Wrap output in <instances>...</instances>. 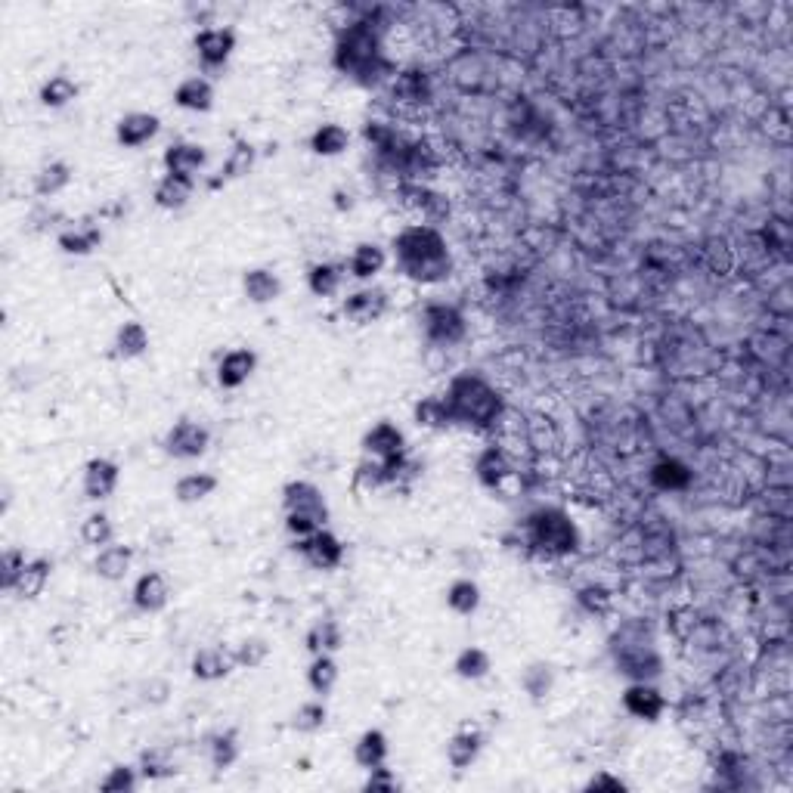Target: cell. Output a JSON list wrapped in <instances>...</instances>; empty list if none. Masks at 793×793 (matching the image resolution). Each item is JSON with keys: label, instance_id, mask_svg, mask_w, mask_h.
Returning <instances> with one entry per match:
<instances>
[{"label": "cell", "instance_id": "obj_1", "mask_svg": "<svg viewBox=\"0 0 793 793\" xmlns=\"http://www.w3.org/2000/svg\"><path fill=\"white\" fill-rule=\"evenodd\" d=\"M332 66L338 75L363 87L391 81L397 75V66L385 53V25H378L372 16L341 25L332 44Z\"/></svg>", "mask_w": 793, "mask_h": 793}, {"label": "cell", "instance_id": "obj_2", "mask_svg": "<svg viewBox=\"0 0 793 793\" xmlns=\"http://www.w3.org/2000/svg\"><path fill=\"white\" fill-rule=\"evenodd\" d=\"M397 270L416 285H440L453 276L450 242L431 224H406L391 239Z\"/></svg>", "mask_w": 793, "mask_h": 793}, {"label": "cell", "instance_id": "obj_3", "mask_svg": "<svg viewBox=\"0 0 793 793\" xmlns=\"http://www.w3.org/2000/svg\"><path fill=\"white\" fill-rule=\"evenodd\" d=\"M443 400H447L453 425L468 428V431H493L505 416L502 391L487 375L471 372V369L456 372L450 378L447 391H443Z\"/></svg>", "mask_w": 793, "mask_h": 793}, {"label": "cell", "instance_id": "obj_4", "mask_svg": "<svg viewBox=\"0 0 793 793\" xmlns=\"http://www.w3.org/2000/svg\"><path fill=\"white\" fill-rule=\"evenodd\" d=\"M521 543L527 546V552L549 558V561H561L577 555L583 546V533L577 527V521L570 518V512H564L561 505H539L524 518V530H521Z\"/></svg>", "mask_w": 793, "mask_h": 793}, {"label": "cell", "instance_id": "obj_5", "mask_svg": "<svg viewBox=\"0 0 793 793\" xmlns=\"http://www.w3.org/2000/svg\"><path fill=\"white\" fill-rule=\"evenodd\" d=\"M617 673H623L629 682H654L663 676V657L654 648V639L645 636L639 623H626L611 642Z\"/></svg>", "mask_w": 793, "mask_h": 793}, {"label": "cell", "instance_id": "obj_6", "mask_svg": "<svg viewBox=\"0 0 793 793\" xmlns=\"http://www.w3.org/2000/svg\"><path fill=\"white\" fill-rule=\"evenodd\" d=\"M419 323H422L425 341L431 347H440V351L459 347L468 338V316L462 307L450 301H428L419 313Z\"/></svg>", "mask_w": 793, "mask_h": 793}, {"label": "cell", "instance_id": "obj_7", "mask_svg": "<svg viewBox=\"0 0 793 793\" xmlns=\"http://www.w3.org/2000/svg\"><path fill=\"white\" fill-rule=\"evenodd\" d=\"M474 478L490 493H509L518 487V465L512 453L502 447V443H487V447L474 456Z\"/></svg>", "mask_w": 793, "mask_h": 793}, {"label": "cell", "instance_id": "obj_8", "mask_svg": "<svg viewBox=\"0 0 793 793\" xmlns=\"http://www.w3.org/2000/svg\"><path fill=\"white\" fill-rule=\"evenodd\" d=\"M282 515H298V518H307L320 527H326L332 518L326 493L313 481H304V478H295L282 487Z\"/></svg>", "mask_w": 793, "mask_h": 793}, {"label": "cell", "instance_id": "obj_9", "mask_svg": "<svg viewBox=\"0 0 793 793\" xmlns=\"http://www.w3.org/2000/svg\"><path fill=\"white\" fill-rule=\"evenodd\" d=\"M394 196H397V202L406 211L422 217V220H416V224L437 227L440 220L450 217V199L443 196V193H437V189H431L428 183H409V180H403V183H397Z\"/></svg>", "mask_w": 793, "mask_h": 793}, {"label": "cell", "instance_id": "obj_10", "mask_svg": "<svg viewBox=\"0 0 793 793\" xmlns=\"http://www.w3.org/2000/svg\"><path fill=\"white\" fill-rule=\"evenodd\" d=\"M211 447V431L196 422V419H180L174 422L165 437H162V450L165 456L171 459H180V462H193V459H202Z\"/></svg>", "mask_w": 793, "mask_h": 793}, {"label": "cell", "instance_id": "obj_11", "mask_svg": "<svg viewBox=\"0 0 793 793\" xmlns=\"http://www.w3.org/2000/svg\"><path fill=\"white\" fill-rule=\"evenodd\" d=\"M292 549L304 558L307 567L323 570V574H329V570H338L341 561H344V543H341V536L332 533L329 527H320V530H313L304 539H295Z\"/></svg>", "mask_w": 793, "mask_h": 793}, {"label": "cell", "instance_id": "obj_12", "mask_svg": "<svg viewBox=\"0 0 793 793\" xmlns=\"http://www.w3.org/2000/svg\"><path fill=\"white\" fill-rule=\"evenodd\" d=\"M193 50H196L199 66L205 72H220L230 62V56L236 53V31L227 25L199 28L196 38H193Z\"/></svg>", "mask_w": 793, "mask_h": 793}, {"label": "cell", "instance_id": "obj_13", "mask_svg": "<svg viewBox=\"0 0 793 793\" xmlns=\"http://www.w3.org/2000/svg\"><path fill=\"white\" fill-rule=\"evenodd\" d=\"M360 450H363V456L378 459V462H397V459H406L409 456V443H406L403 428H397L394 422L382 419V422H375L363 434Z\"/></svg>", "mask_w": 793, "mask_h": 793}, {"label": "cell", "instance_id": "obj_14", "mask_svg": "<svg viewBox=\"0 0 793 793\" xmlns=\"http://www.w3.org/2000/svg\"><path fill=\"white\" fill-rule=\"evenodd\" d=\"M620 704L623 710L632 716V719H639V722H660L666 707H670V701H666V694L654 685V682H629L620 694Z\"/></svg>", "mask_w": 793, "mask_h": 793}, {"label": "cell", "instance_id": "obj_15", "mask_svg": "<svg viewBox=\"0 0 793 793\" xmlns=\"http://www.w3.org/2000/svg\"><path fill=\"white\" fill-rule=\"evenodd\" d=\"M388 307H391V298H388L385 289H378V285H363V289L351 292V295L341 301L344 320L354 323V326L378 323L388 313Z\"/></svg>", "mask_w": 793, "mask_h": 793}, {"label": "cell", "instance_id": "obj_16", "mask_svg": "<svg viewBox=\"0 0 793 793\" xmlns=\"http://www.w3.org/2000/svg\"><path fill=\"white\" fill-rule=\"evenodd\" d=\"M121 484V465L106 456H93L81 471V490L90 502H106Z\"/></svg>", "mask_w": 793, "mask_h": 793}, {"label": "cell", "instance_id": "obj_17", "mask_svg": "<svg viewBox=\"0 0 793 793\" xmlns=\"http://www.w3.org/2000/svg\"><path fill=\"white\" fill-rule=\"evenodd\" d=\"M648 484L657 493H685L694 484V468L679 456L663 453L648 468Z\"/></svg>", "mask_w": 793, "mask_h": 793}, {"label": "cell", "instance_id": "obj_18", "mask_svg": "<svg viewBox=\"0 0 793 793\" xmlns=\"http://www.w3.org/2000/svg\"><path fill=\"white\" fill-rule=\"evenodd\" d=\"M258 372V354L251 347H233L224 357L217 360V388L224 391H239L251 375Z\"/></svg>", "mask_w": 793, "mask_h": 793}, {"label": "cell", "instance_id": "obj_19", "mask_svg": "<svg viewBox=\"0 0 793 793\" xmlns=\"http://www.w3.org/2000/svg\"><path fill=\"white\" fill-rule=\"evenodd\" d=\"M131 601H134V608L143 614H162L171 601L168 577L162 574V570H143L134 583V589H131Z\"/></svg>", "mask_w": 793, "mask_h": 793}, {"label": "cell", "instance_id": "obj_20", "mask_svg": "<svg viewBox=\"0 0 793 793\" xmlns=\"http://www.w3.org/2000/svg\"><path fill=\"white\" fill-rule=\"evenodd\" d=\"M233 666H236V654L230 648L205 645L193 654V660H189V673L199 682H220L233 673Z\"/></svg>", "mask_w": 793, "mask_h": 793}, {"label": "cell", "instance_id": "obj_21", "mask_svg": "<svg viewBox=\"0 0 793 793\" xmlns=\"http://www.w3.org/2000/svg\"><path fill=\"white\" fill-rule=\"evenodd\" d=\"M158 131H162V118H158V115H152V112H128V115H121L118 124H115V140L124 149H140L149 140H155Z\"/></svg>", "mask_w": 793, "mask_h": 793}, {"label": "cell", "instance_id": "obj_22", "mask_svg": "<svg viewBox=\"0 0 793 793\" xmlns=\"http://www.w3.org/2000/svg\"><path fill=\"white\" fill-rule=\"evenodd\" d=\"M165 174H180V177H193L208 165V149L193 140H177L165 149L162 155Z\"/></svg>", "mask_w": 793, "mask_h": 793}, {"label": "cell", "instance_id": "obj_23", "mask_svg": "<svg viewBox=\"0 0 793 793\" xmlns=\"http://www.w3.org/2000/svg\"><path fill=\"white\" fill-rule=\"evenodd\" d=\"M131 567H134V549L124 543H109L97 549V558H93V574L106 583H121L131 574Z\"/></svg>", "mask_w": 793, "mask_h": 793}, {"label": "cell", "instance_id": "obj_24", "mask_svg": "<svg viewBox=\"0 0 793 793\" xmlns=\"http://www.w3.org/2000/svg\"><path fill=\"white\" fill-rule=\"evenodd\" d=\"M193 196H196V180L180 174H165L152 189V202L162 211H180L193 202Z\"/></svg>", "mask_w": 793, "mask_h": 793}, {"label": "cell", "instance_id": "obj_25", "mask_svg": "<svg viewBox=\"0 0 793 793\" xmlns=\"http://www.w3.org/2000/svg\"><path fill=\"white\" fill-rule=\"evenodd\" d=\"M242 295L251 304H261V307L273 304L282 295V279L270 267H251V270L242 273Z\"/></svg>", "mask_w": 793, "mask_h": 793}, {"label": "cell", "instance_id": "obj_26", "mask_svg": "<svg viewBox=\"0 0 793 793\" xmlns=\"http://www.w3.org/2000/svg\"><path fill=\"white\" fill-rule=\"evenodd\" d=\"M53 577V561L50 558H28L25 567L19 570V577L13 583V595L22 601H35L44 595L47 583Z\"/></svg>", "mask_w": 793, "mask_h": 793}, {"label": "cell", "instance_id": "obj_27", "mask_svg": "<svg viewBox=\"0 0 793 793\" xmlns=\"http://www.w3.org/2000/svg\"><path fill=\"white\" fill-rule=\"evenodd\" d=\"M388 267V251L378 242H360L354 245L351 258H347V276H354L357 282H369Z\"/></svg>", "mask_w": 793, "mask_h": 793}, {"label": "cell", "instance_id": "obj_28", "mask_svg": "<svg viewBox=\"0 0 793 793\" xmlns=\"http://www.w3.org/2000/svg\"><path fill=\"white\" fill-rule=\"evenodd\" d=\"M214 84L205 78V75H193V78H183L177 87H174V103L186 112H211L214 109Z\"/></svg>", "mask_w": 793, "mask_h": 793}, {"label": "cell", "instance_id": "obj_29", "mask_svg": "<svg viewBox=\"0 0 793 793\" xmlns=\"http://www.w3.org/2000/svg\"><path fill=\"white\" fill-rule=\"evenodd\" d=\"M388 756H391V741H388V735L382 732V728H366V732L354 744V763L363 772L385 766Z\"/></svg>", "mask_w": 793, "mask_h": 793}, {"label": "cell", "instance_id": "obj_30", "mask_svg": "<svg viewBox=\"0 0 793 793\" xmlns=\"http://www.w3.org/2000/svg\"><path fill=\"white\" fill-rule=\"evenodd\" d=\"M391 93H394V103L400 106H425L428 97H431V87H428V78L422 69H403L391 78Z\"/></svg>", "mask_w": 793, "mask_h": 793}, {"label": "cell", "instance_id": "obj_31", "mask_svg": "<svg viewBox=\"0 0 793 793\" xmlns=\"http://www.w3.org/2000/svg\"><path fill=\"white\" fill-rule=\"evenodd\" d=\"M481 753H484V735L478 732V728H462V732H456L447 741V763L459 772H465L478 763Z\"/></svg>", "mask_w": 793, "mask_h": 793}, {"label": "cell", "instance_id": "obj_32", "mask_svg": "<svg viewBox=\"0 0 793 793\" xmlns=\"http://www.w3.org/2000/svg\"><path fill=\"white\" fill-rule=\"evenodd\" d=\"M100 242H103V230L97 224H78L56 236V248L62 255H75V258L93 255V251L100 248Z\"/></svg>", "mask_w": 793, "mask_h": 793}, {"label": "cell", "instance_id": "obj_33", "mask_svg": "<svg viewBox=\"0 0 793 793\" xmlns=\"http://www.w3.org/2000/svg\"><path fill=\"white\" fill-rule=\"evenodd\" d=\"M555 679H558L555 666L549 660H533L524 666V673H521V691L530 697L533 704H543L555 691Z\"/></svg>", "mask_w": 793, "mask_h": 793}, {"label": "cell", "instance_id": "obj_34", "mask_svg": "<svg viewBox=\"0 0 793 793\" xmlns=\"http://www.w3.org/2000/svg\"><path fill=\"white\" fill-rule=\"evenodd\" d=\"M443 598H447V608L456 614V617H471V614H478L481 611V601H484V592L478 586V580H471V577H456L447 592H443Z\"/></svg>", "mask_w": 793, "mask_h": 793}, {"label": "cell", "instance_id": "obj_35", "mask_svg": "<svg viewBox=\"0 0 793 793\" xmlns=\"http://www.w3.org/2000/svg\"><path fill=\"white\" fill-rule=\"evenodd\" d=\"M149 351V329L140 320H124L115 332L112 354L118 360H137Z\"/></svg>", "mask_w": 793, "mask_h": 793}, {"label": "cell", "instance_id": "obj_36", "mask_svg": "<svg viewBox=\"0 0 793 793\" xmlns=\"http://www.w3.org/2000/svg\"><path fill=\"white\" fill-rule=\"evenodd\" d=\"M217 487H220L217 474H211V471H189V474H183V478H177L174 499L180 505H199L208 496H214Z\"/></svg>", "mask_w": 793, "mask_h": 793}, {"label": "cell", "instance_id": "obj_37", "mask_svg": "<svg viewBox=\"0 0 793 793\" xmlns=\"http://www.w3.org/2000/svg\"><path fill=\"white\" fill-rule=\"evenodd\" d=\"M307 143H310V152L313 155L335 158V155L347 152V146H351V131H347L344 124H338V121H323L320 128L310 134Z\"/></svg>", "mask_w": 793, "mask_h": 793}, {"label": "cell", "instance_id": "obj_38", "mask_svg": "<svg viewBox=\"0 0 793 793\" xmlns=\"http://www.w3.org/2000/svg\"><path fill=\"white\" fill-rule=\"evenodd\" d=\"M304 648L310 654H335L344 648V629L338 620L332 617H323L316 620L307 632H304Z\"/></svg>", "mask_w": 793, "mask_h": 793}, {"label": "cell", "instance_id": "obj_39", "mask_svg": "<svg viewBox=\"0 0 793 793\" xmlns=\"http://www.w3.org/2000/svg\"><path fill=\"white\" fill-rule=\"evenodd\" d=\"M412 419H416V425L425 428V431H447V428H453V419H450V409H447L443 394L419 397L416 406H412Z\"/></svg>", "mask_w": 793, "mask_h": 793}, {"label": "cell", "instance_id": "obj_40", "mask_svg": "<svg viewBox=\"0 0 793 793\" xmlns=\"http://www.w3.org/2000/svg\"><path fill=\"white\" fill-rule=\"evenodd\" d=\"M344 285V270L332 261H316L307 267V289L313 298H335Z\"/></svg>", "mask_w": 793, "mask_h": 793}, {"label": "cell", "instance_id": "obj_41", "mask_svg": "<svg viewBox=\"0 0 793 793\" xmlns=\"http://www.w3.org/2000/svg\"><path fill=\"white\" fill-rule=\"evenodd\" d=\"M490 670H493V657H490V651H484L481 645H468V648H462V651L456 654V660H453V673H456L459 679H465V682H481V679L490 676Z\"/></svg>", "mask_w": 793, "mask_h": 793}, {"label": "cell", "instance_id": "obj_42", "mask_svg": "<svg viewBox=\"0 0 793 793\" xmlns=\"http://www.w3.org/2000/svg\"><path fill=\"white\" fill-rule=\"evenodd\" d=\"M341 679V666L335 660V654H313L310 666H307V685L313 694H332L335 685Z\"/></svg>", "mask_w": 793, "mask_h": 793}, {"label": "cell", "instance_id": "obj_43", "mask_svg": "<svg viewBox=\"0 0 793 793\" xmlns=\"http://www.w3.org/2000/svg\"><path fill=\"white\" fill-rule=\"evenodd\" d=\"M69 183H72V165L62 162V158H53V162L41 165V171L35 174V196L53 199L62 189H69Z\"/></svg>", "mask_w": 793, "mask_h": 793}, {"label": "cell", "instance_id": "obj_44", "mask_svg": "<svg viewBox=\"0 0 793 793\" xmlns=\"http://www.w3.org/2000/svg\"><path fill=\"white\" fill-rule=\"evenodd\" d=\"M78 93H81V87H78L75 78H69V75H50L41 84V90H38V100H41L44 109H66L69 103L78 100Z\"/></svg>", "mask_w": 793, "mask_h": 793}, {"label": "cell", "instance_id": "obj_45", "mask_svg": "<svg viewBox=\"0 0 793 793\" xmlns=\"http://www.w3.org/2000/svg\"><path fill=\"white\" fill-rule=\"evenodd\" d=\"M239 756H242V747H239V738H236L233 728L211 735V741H208V759H211V766L217 772L233 769L239 763Z\"/></svg>", "mask_w": 793, "mask_h": 793}, {"label": "cell", "instance_id": "obj_46", "mask_svg": "<svg viewBox=\"0 0 793 793\" xmlns=\"http://www.w3.org/2000/svg\"><path fill=\"white\" fill-rule=\"evenodd\" d=\"M81 539L93 549H103L109 543H115V524L106 512H90L81 521Z\"/></svg>", "mask_w": 793, "mask_h": 793}, {"label": "cell", "instance_id": "obj_47", "mask_svg": "<svg viewBox=\"0 0 793 793\" xmlns=\"http://www.w3.org/2000/svg\"><path fill=\"white\" fill-rule=\"evenodd\" d=\"M326 719H329V707L323 701H304L292 713L289 725H292V732H298V735H313V732H320V728L326 725Z\"/></svg>", "mask_w": 793, "mask_h": 793}, {"label": "cell", "instance_id": "obj_48", "mask_svg": "<svg viewBox=\"0 0 793 793\" xmlns=\"http://www.w3.org/2000/svg\"><path fill=\"white\" fill-rule=\"evenodd\" d=\"M577 605L589 617H605L614 608V592L601 583H586L583 589H577Z\"/></svg>", "mask_w": 793, "mask_h": 793}, {"label": "cell", "instance_id": "obj_49", "mask_svg": "<svg viewBox=\"0 0 793 793\" xmlns=\"http://www.w3.org/2000/svg\"><path fill=\"white\" fill-rule=\"evenodd\" d=\"M140 769L128 766V763H115L103 778H100V790L103 793H134L140 787Z\"/></svg>", "mask_w": 793, "mask_h": 793}, {"label": "cell", "instance_id": "obj_50", "mask_svg": "<svg viewBox=\"0 0 793 793\" xmlns=\"http://www.w3.org/2000/svg\"><path fill=\"white\" fill-rule=\"evenodd\" d=\"M233 654H236V666H242V670H258L270 657V642L264 636H245Z\"/></svg>", "mask_w": 793, "mask_h": 793}, {"label": "cell", "instance_id": "obj_51", "mask_svg": "<svg viewBox=\"0 0 793 793\" xmlns=\"http://www.w3.org/2000/svg\"><path fill=\"white\" fill-rule=\"evenodd\" d=\"M251 165H255V146L245 143V140H239L236 149H233L230 158H227L224 171H220V174H227V177H242V174L251 171Z\"/></svg>", "mask_w": 793, "mask_h": 793}, {"label": "cell", "instance_id": "obj_52", "mask_svg": "<svg viewBox=\"0 0 793 793\" xmlns=\"http://www.w3.org/2000/svg\"><path fill=\"white\" fill-rule=\"evenodd\" d=\"M140 775L146 778V781H158V778H168V775H174V766H171V759H165L162 753L158 750H143V756H140Z\"/></svg>", "mask_w": 793, "mask_h": 793}, {"label": "cell", "instance_id": "obj_53", "mask_svg": "<svg viewBox=\"0 0 793 793\" xmlns=\"http://www.w3.org/2000/svg\"><path fill=\"white\" fill-rule=\"evenodd\" d=\"M25 552L22 549H7L4 555H0V589L4 592H13V583L19 577V570L25 567Z\"/></svg>", "mask_w": 793, "mask_h": 793}, {"label": "cell", "instance_id": "obj_54", "mask_svg": "<svg viewBox=\"0 0 793 793\" xmlns=\"http://www.w3.org/2000/svg\"><path fill=\"white\" fill-rule=\"evenodd\" d=\"M363 790H366V793H394V790H400V778H397V775L388 769V763H385V766H378V769H369V772H366Z\"/></svg>", "mask_w": 793, "mask_h": 793}, {"label": "cell", "instance_id": "obj_55", "mask_svg": "<svg viewBox=\"0 0 793 793\" xmlns=\"http://www.w3.org/2000/svg\"><path fill=\"white\" fill-rule=\"evenodd\" d=\"M140 694H143V701H146L149 707H165V704L171 701L174 688H171V682H168V679H162V676H152V679H146V682H143Z\"/></svg>", "mask_w": 793, "mask_h": 793}, {"label": "cell", "instance_id": "obj_56", "mask_svg": "<svg viewBox=\"0 0 793 793\" xmlns=\"http://www.w3.org/2000/svg\"><path fill=\"white\" fill-rule=\"evenodd\" d=\"M583 790H614V793H620V790H629V784H626L620 775L598 772V775H592V778L583 784Z\"/></svg>", "mask_w": 793, "mask_h": 793}]
</instances>
